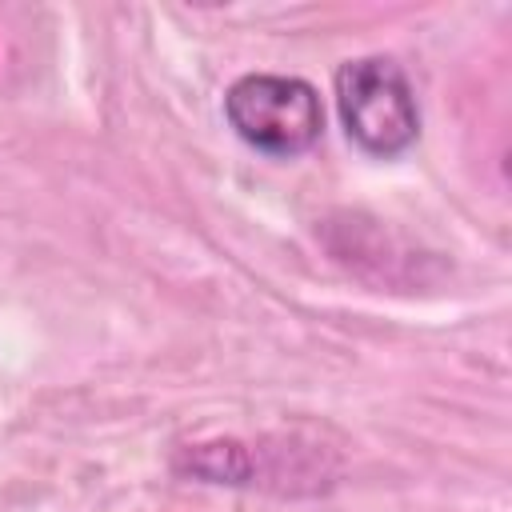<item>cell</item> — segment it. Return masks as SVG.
<instances>
[{
	"label": "cell",
	"mask_w": 512,
	"mask_h": 512,
	"mask_svg": "<svg viewBox=\"0 0 512 512\" xmlns=\"http://www.w3.org/2000/svg\"><path fill=\"white\" fill-rule=\"evenodd\" d=\"M336 108L348 140L380 160L408 152L420 136V108L404 68L388 56H360L336 68Z\"/></svg>",
	"instance_id": "1"
},
{
	"label": "cell",
	"mask_w": 512,
	"mask_h": 512,
	"mask_svg": "<svg viewBox=\"0 0 512 512\" xmlns=\"http://www.w3.org/2000/svg\"><path fill=\"white\" fill-rule=\"evenodd\" d=\"M232 132L264 156H300L324 132L320 92L300 76L248 72L224 92Z\"/></svg>",
	"instance_id": "2"
},
{
	"label": "cell",
	"mask_w": 512,
	"mask_h": 512,
	"mask_svg": "<svg viewBox=\"0 0 512 512\" xmlns=\"http://www.w3.org/2000/svg\"><path fill=\"white\" fill-rule=\"evenodd\" d=\"M176 472L208 480V484H248L252 480V452L236 440H208L176 456Z\"/></svg>",
	"instance_id": "3"
}]
</instances>
